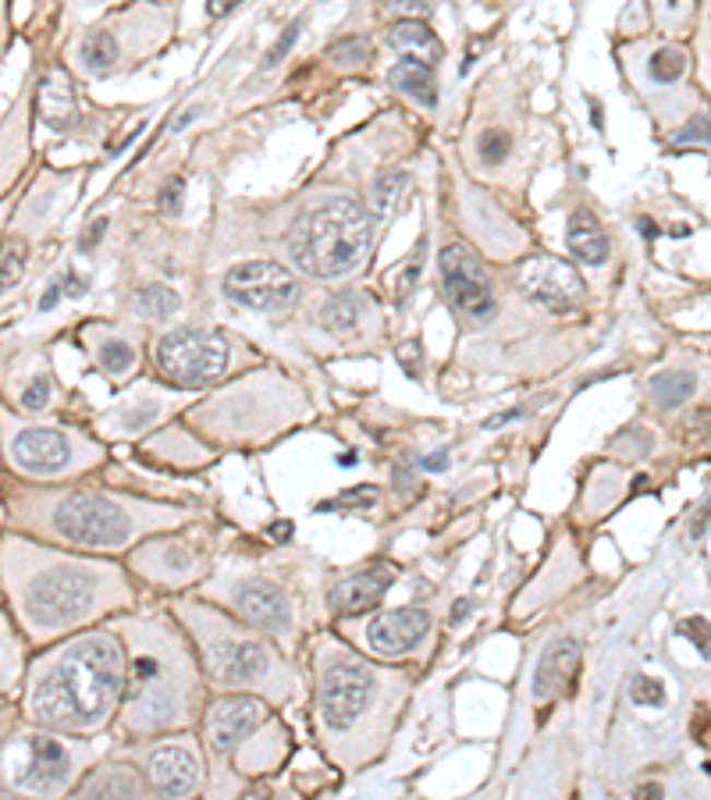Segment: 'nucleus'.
<instances>
[{"instance_id":"nucleus-2","label":"nucleus","mask_w":711,"mask_h":800,"mask_svg":"<svg viewBox=\"0 0 711 800\" xmlns=\"http://www.w3.org/2000/svg\"><path fill=\"white\" fill-rule=\"evenodd\" d=\"M370 242L374 225L364 206L356 200H331L299 220L288 250L313 278H345L367 260Z\"/></svg>"},{"instance_id":"nucleus-39","label":"nucleus","mask_w":711,"mask_h":800,"mask_svg":"<svg viewBox=\"0 0 711 800\" xmlns=\"http://www.w3.org/2000/svg\"><path fill=\"white\" fill-rule=\"evenodd\" d=\"M104 231H107V217H96V220H93V225H90L86 231H82V239H79V246H82V250H93V246H96V242H100V239H104Z\"/></svg>"},{"instance_id":"nucleus-10","label":"nucleus","mask_w":711,"mask_h":800,"mask_svg":"<svg viewBox=\"0 0 711 800\" xmlns=\"http://www.w3.org/2000/svg\"><path fill=\"white\" fill-rule=\"evenodd\" d=\"M68 768H72V757H68L58 740L29 737L15 757V783L25 786V790L50 793L68 779Z\"/></svg>"},{"instance_id":"nucleus-9","label":"nucleus","mask_w":711,"mask_h":800,"mask_svg":"<svg viewBox=\"0 0 711 800\" xmlns=\"http://www.w3.org/2000/svg\"><path fill=\"white\" fill-rule=\"evenodd\" d=\"M374 697V672L359 661H339L324 676L320 686V715H324L328 729H348L356 726L359 715L367 712Z\"/></svg>"},{"instance_id":"nucleus-5","label":"nucleus","mask_w":711,"mask_h":800,"mask_svg":"<svg viewBox=\"0 0 711 800\" xmlns=\"http://www.w3.org/2000/svg\"><path fill=\"white\" fill-rule=\"evenodd\" d=\"M441 288L449 302L466 317L470 324L491 321L495 313V288L481 256L463 242H452L441 250Z\"/></svg>"},{"instance_id":"nucleus-8","label":"nucleus","mask_w":711,"mask_h":800,"mask_svg":"<svg viewBox=\"0 0 711 800\" xmlns=\"http://www.w3.org/2000/svg\"><path fill=\"white\" fill-rule=\"evenodd\" d=\"M520 292L548 313H577L583 302V278L559 256H526L520 264Z\"/></svg>"},{"instance_id":"nucleus-30","label":"nucleus","mask_w":711,"mask_h":800,"mask_svg":"<svg viewBox=\"0 0 711 800\" xmlns=\"http://www.w3.org/2000/svg\"><path fill=\"white\" fill-rule=\"evenodd\" d=\"M367 39H356V36H348V39H339V44H331L328 47V58L339 64V68H353V64H364L367 61Z\"/></svg>"},{"instance_id":"nucleus-45","label":"nucleus","mask_w":711,"mask_h":800,"mask_svg":"<svg viewBox=\"0 0 711 800\" xmlns=\"http://www.w3.org/2000/svg\"><path fill=\"white\" fill-rule=\"evenodd\" d=\"M197 115H200L197 107H192V110H186V115L175 121V132H178V129H186V126H192V121H197Z\"/></svg>"},{"instance_id":"nucleus-36","label":"nucleus","mask_w":711,"mask_h":800,"mask_svg":"<svg viewBox=\"0 0 711 800\" xmlns=\"http://www.w3.org/2000/svg\"><path fill=\"white\" fill-rule=\"evenodd\" d=\"M299 33H303V22H292L288 29L282 33V39H277V44L271 47V53H268V68H274V64H282V61H285V53H288L292 44H296V39H299Z\"/></svg>"},{"instance_id":"nucleus-42","label":"nucleus","mask_w":711,"mask_h":800,"mask_svg":"<svg viewBox=\"0 0 711 800\" xmlns=\"http://www.w3.org/2000/svg\"><path fill=\"white\" fill-rule=\"evenodd\" d=\"M58 302H61V285H50L47 292H44V299H39V310L50 313L54 307H58Z\"/></svg>"},{"instance_id":"nucleus-19","label":"nucleus","mask_w":711,"mask_h":800,"mask_svg":"<svg viewBox=\"0 0 711 800\" xmlns=\"http://www.w3.org/2000/svg\"><path fill=\"white\" fill-rule=\"evenodd\" d=\"M577 655H580V647H577V641L573 637H562V641H555L552 647H548V655L541 658V666H537V686H534V694L545 701V697H552L555 691H559V686L569 680V672L577 669Z\"/></svg>"},{"instance_id":"nucleus-46","label":"nucleus","mask_w":711,"mask_h":800,"mask_svg":"<svg viewBox=\"0 0 711 800\" xmlns=\"http://www.w3.org/2000/svg\"><path fill=\"white\" fill-rule=\"evenodd\" d=\"M470 612V601L463 598V601H455V609H452V623H459V619H463Z\"/></svg>"},{"instance_id":"nucleus-29","label":"nucleus","mask_w":711,"mask_h":800,"mask_svg":"<svg viewBox=\"0 0 711 800\" xmlns=\"http://www.w3.org/2000/svg\"><path fill=\"white\" fill-rule=\"evenodd\" d=\"M402 189H406V175H402V171H384L378 182H374V206H378L381 214H388L395 206Z\"/></svg>"},{"instance_id":"nucleus-40","label":"nucleus","mask_w":711,"mask_h":800,"mask_svg":"<svg viewBox=\"0 0 711 800\" xmlns=\"http://www.w3.org/2000/svg\"><path fill=\"white\" fill-rule=\"evenodd\" d=\"M690 140H697V143H704V140H708V118H704V115H701V118H694V121H690V129L676 135V143H690Z\"/></svg>"},{"instance_id":"nucleus-51","label":"nucleus","mask_w":711,"mask_h":800,"mask_svg":"<svg viewBox=\"0 0 711 800\" xmlns=\"http://www.w3.org/2000/svg\"><path fill=\"white\" fill-rule=\"evenodd\" d=\"M679 4V0H668V8H676Z\"/></svg>"},{"instance_id":"nucleus-32","label":"nucleus","mask_w":711,"mask_h":800,"mask_svg":"<svg viewBox=\"0 0 711 800\" xmlns=\"http://www.w3.org/2000/svg\"><path fill=\"white\" fill-rule=\"evenodd\" d=\"M630 694L640 708H662L665 705V686L659 680H651V676H637L630 683Z\"/></svg>"},{"instance_id":"nucleus-41","label":"nucleus","mask_w":711,"mask_h":800,"mask_svg":"<svg viewBox=\"0 0 711 800\" xmlns=\"http://www.w3.org/2000/svg\"><path fill=\"white\" fill-rule=\"evenodd\" d=\"M61 296H72V299H82L86 296V282L79 278L75 271H68L64 278H61Z\"/></svg>"},{"instance_id":"nucleus-50","label":"nucleus","mask_w":711,"mask_h":800,"mask_svg":"<svg viewBox=\"0 0 711 800\" xmlns=\"http://www.w3.org/2000/svg\"><path fill=\"white\" fill-rule=\"evenodd\" d=\"M640 228H644V236H648V239H654V236H659V228H654V225H651V220H648V217H644V220H640Z\"/></svg>"},{"instance_id":"nucleus-34","label":"nucleus","mask_w":711,"mask_h":800,"mask_svg":"<svg viewBox=\"0 0 711 800\" xmlns=\"http://www.w3.org/2000/svg\"><path fill=\"white\" fill-rule=\"evenodd\" d=\"M50 403V381L44 374H36L29 384H25V392H22V406L25 409H44Z\"/></svg>"},{"instance_id":"nucleus-23","label":"nucleus","mask_w":711,"mask_h":800,"mask_svg":"<svg viewBox=\"0 0 711 800\" xmlns=\"http://www.w3.org/2000/svg\"><path fill=\"white\" fill-rule=\"evenodd\" d=\"M178 292H171L167 285H143L139 292L132 296V307L139 317H146V321H164V317L178 313Z\"/></svg>"},{"instance_id":"nucleus-16","label":"nucleus","mask_w":711,"mask_h":800,"mask_svg":"<svg viewBox=\"0 0 711 800\" xmlns=\"http://www.w3.org/2000/svg\"><path fill=\"white\" fill-rule=\"evenodd\" d=\"M239 612L249 619L253 626H263V630H285L292 623V612H288V601L285 595L277 590L274 584L268 581H246L239 587Z\"/></svg>"},{"instance_id":"nucleus-6","label":"nucleus","mask_w":711,"mask_h":800,"mask_svg":"<svg viewBox=\"0 0 711 800\" xmlns=\"http://www.w3.org/2000/svg\"><path fill=\"white\" fill-rule=\"evenodd\" d=\"M296 274L288 267L274 264V260H253V264H239L228 271L225 278V296L235 307L257 310V313H277L288 310L296 302Z\"/></svg>"},{"instance_id":"nucleus-47","label":"nucleus","mask_w":711,"mask_h":800,"mask_svg":"<svg viewBox=\"0 0 711 800\" xmlns=\"http://www.w3.org/2000/svg\"><path fill=\"white\" fill-rule=\"evenodd\" d=\"M637 793H640V797H662V786H659V783H648V786H640Z\"/></svg>"},{"instance_id":"nucleus-24","label":"nucleus","mask_w":711,"mask_h":800,"mask_svg":"<svg viewBox=\"0 0 711 800\" xmlns=\"http://www.w3.org/2000/svg\"><path fill=\"white\" fill-rule=\"evenodd\" d=\"M79 58H82V64H86L93 75L110 72V68L118 64V44H115V36L104 33V29L100 33H90L86 44H82V50H79Z\"/></svg>"},{"instance_id":"nucleus-1","label":"nucleus","mask_w":711,"mask_h":800,"mask_svg":"<svg viewBox=\"0 0 711 800\" xmlns=\"http://www.w3.org/2000/svg\"><path fill=\"white\" fill-rule=\"evenodd\" d=\"M121 647L107 633L82 637L39 676L33 715L58 729H86L100 723L121 691Z\"/></svg>"},{"instance_id":"nucleus-7","label":"nucleus","mask_w":711,"mask_h":800,"mask_svg":"<svg viewBox=\"0 0 711 800\" xmlns=\"http://www.w3.org/2000/svg\"><path fill=\"white\" fill-rule=\"evenodd\" d=\"M54 523H58V530L68 541L104 545V548L121 545L132 530L129 516L115 502L100 499V494H72V499H64Z\"/></svg>"},{"instance_id":"nucleus-12","label":"nucleus","mask_w":711,"mask_h":800,"mask_svg":"<svg viewBox=\"0 0 711 800\" xmlns=\"http://www.w3.org/2000/svg\"><path fill=\"white\" fill-rule=\"evenodd\" d=\"M430 630V616L424 609H395L370 623V647L381 655H402L416 647Z\"/></svg>"},{"instance_id":"nucleus-17","label":"nucleus","mask_w":711,"mask_h":800,"mask_svg":"<svg viewBox=\"0 0 711 800\" xmlns=\"http://www.w3.org/2000/svg\"><path fill=\"white\" fill-rule=\"evenodd\" d=\"M388 584H392V570H384V565L359 573V576H353V581L334 587L331 609L339 616H364L367 609H374V605L384 598Z\"/></svg>"},{"instance_id":"nucleus-48","label":"nucleus","mask_w":711,"mask_h":800,"mask_svg":"<svg viewBox=\"0 0 711 800\" xmlns=\"http://www.w3.org/2000/svg\"><path fill=\"white\" fill-rule=\"evenodd\" d=\"M516 417H520V409H512V413H501V417H495V420L487 423V427H501V423H509V420H516Z\"/></svg>"},{"instance_id":"nucleus-25","label":"nucleus","mask_w":711,"mask_h":800,"mask_svg":"<svg viewBox=\"0 0 711 800\" xmlns=\"http://www.w3.org/2000/svg\"><path fill=\"white\" fill-rule=\"evenodd\" d=\"M694 392H697V378L683 374V370H668V374L651 381V395L659 398V406H668V409L679 406V403H687Z\"/></svg>"},{"instance_id":"nucleus-20","label":"nucleus","mask_w":711,"mask_h":800,"mask_svg":"<svg viewBox=\"0 0 711 800\" xmlns=\"http://www.w3.org/2000/svg\"><path fill=\"white\" fill-rule=\"evenodd\" d=\"M388 44H392V50H399L402 58H413V61H424V64H435L441 58V39L416 19L399 22L395 29L388 33Z\"/></svg>"},{"instance_id":"nucleus-14","label":"nucleus","mask_w":711,"mask_h":800,"mask_svg":"<svg viewBox=\"0 0 711 800\" xmlns=\"http://www.w3.org/2000/svg\"><path fill=\"white\" fill-rule=\"evenodd\" d=\"M11 452H15L22 470H29V474H58L68 466V459H72V449H68L64 434L47 431V427H29V431H22L15 438V445H11Z\"/></svg>"},{"instance_id":"nucleus-49","label":"nucleus","mask_w":711,"mask_h":800,"mask_svg":"<svg viewBox=\"0 0 711 800\" xmlns=\"http://www.w3.org/2000/svg\"><path fill=\"white\" fill-rule=\"evenodd\" d=\"M288 534H292V527H288V523H274V527H271V537H282V541H285Z\"/></svg>"},{"instance_id":"nucleus-33","label":"nucleus","mask_w":711,"mask_h":800,"mask_svg":"<svg viewBox=\"0 0 711 800\" xmlns=\"http://www.w3.org/2000/svg\"><path fill=\"white\" fill-rule=\"evenodd\" d=\"M100 363L104 370H110V374H125L132 363H135V353L129 342H107V346L100 349Z\"/></svg>"},{"instance_id":"nucleus-18","label":"nucleus","mask_w":711,"mask_h":800,"mask_svg":"<svg viewBox=\"0 0 711 800\" xmlns=\"http://www.w3.org/2000/svg\"><path fill=\"white\" fill-rule=\"evenodd\" d=\"M566 246H569V253L580 256L583 264H591V267L605 264V256H608V236H605L602 220L591 211H573L569 228H566Z\"/></svg>"},{"instance_id":"nucleus-26","label":"nucleus","mask_w":711,"mask_h":800,"mask_svg":"<svg viewBox=\"0 0 711 800\" xmlns=\"http://www.w3.org/2000/svg\"><path fill=\"white\" fill-rule=\"evenodd\" d=\"M359 310H364V299L334 296L324 302V310H320V321H324L331 331H353L359 324Z\"/></svg>"},{"instance_id":"nucleus-4","label":"nucleus","mask_w":711,"mask_h":800,"mask_svg":"<svg viewBox=\"0 0 711 800\" xmlns=\"http://www.w3.org/2000/svg\"><path fill=\"white\" fill-rule=\"evenodd\" d=\"M96 598V581L82 570H54L29 587L25 595V609L29 619L44 630H61L79 623L82 616L93 609Z\"/></svg>"},{"instance_id":"nucleus-27","label":"nucleus","mask_w":711,"mask_h":800,"mask_svg":"<svg viewBox=\"0 0 711 800\" xmlns=\"http://www.w3.org/2000/svg\"><path fill=\"white\" fill-rule=\"evenodd\" d=\"M25 260H29V250H25L22 239H8L0 242V288H15L25 274Z\"/></svg>"},{"instance_id":"nucleus-43","label":"nucleus","mask_w":711,"mask_h":800,"mask_svg":"<svg viewBox=\"0 0 711 800\" xmlns=\"http://www.w3.org/2000/svg\"><path fill=\"white\" fill-rule=\"evenodd\" d=\"M420 466H424V470H445V466H449V455H445V452L424 455V459H420Z\"/></svg>"},{"instance_id":"nucleus-31","label":"nucleus","mask_w":711,"mask_h":800,"mask_svg":"<svg viewBox=\"0 0 711 800\" xmlns=\"http://www.w3.org/2000/svg\"><path fill=\"white\" fill-rule=\"evenodd\" d=\"M477 157L487 164V168H495V164H501L509 157V135L506 132H484L481 135V143H477Z\"/></svg>"},{"instance_id":"nucleus-3","label":"nucleus","mask_w":711,"mask_h":800,"mask_svg":"<svg viewBox=\"0 0 711 800\" xmlns=\"http://www.w3.org/2000/svg\"><path fill=\"white\" fill-rule=\"evenodd\" d=\"M157 370L167 384L178 389H203L228 370V342L217 331L182 327L157 342Z\"/></svg>"},{"instance_id":"nucleus-13","label":"nucleus","mask_w":711,"mask_h":800,"mask_svg":"<svg viewBox=\"0 0 711 800\" xmlns=\"http://www.w3.org/2000/svg\"><path fill=\"white\" fill-rule=\"evenodd\" d=\"M206 661H211L214 680L228 683V686L253 683L268 672V652H263L260 644H249V641H221L211 647Z\"/></svg>"},{"instance_id":"nucleus-38","label":"nucleus","mask_w":711,"mask_h":800,"mask_svg":"<svg viewBox=\"0 0 711 800\" xmlns=\"http://www.w3.org/2000/svg\"><path fill=\"white\" fill-rule=\"evenodd\" d=\"M178 200H182V178H175V182L161 192V200H157L161 214H178Z\"/></svg>"},{"instance_id":"nucleus-21","label":"nucleus","mask_w":711,"mask_h":800,"mask_svg":"<svg viewBox=\"0 0 711 800\" xmlns=\"http://www.w3.org/2000/svg\"><path fill=\"white\" fill-rule=\"evenodd\" d=\"M388 82L399 89L413 96L416 104L424 107H435L438 104V89H435V72H430V64L424 61H413V58H402L392 72H388Z\"/></svg>"},{"instance_id":"nucleus-44","label":"nucleus","mask_w":711,"mask_h":800,"mask_svg":"<svg viewBox=\"0 0 711 800\" xmlns=\"http://www.w3.org/2000/svg\"><path fill=\"white\" fill-rule=\"evenodd\" d=\"M235 8V0H211V15H228Z\"/></svg>"},{"instance_id":"nucleus-15","label":"nucleus","mask_w":711,"mask_h":800,"mask_svg":"<svg viewBox=\"0 0 711 800\" xmlns=\"http://www.w3.org/2000/svg\"><path fill=\"white\" fill-rule=\"evenodd\" d=\"M150 783L157 793L167 797H186L197 790L200 783V762L192 751L182 748H161L150 754Z\"/></svg>"},{"instance_id":"nucleus-37","label":"nucleus","mask_w":711,"mask_h":800,"mask_svg":"<svg viewBox=\"0 0 711 800\" xmlns=\"http://www.w3.org/2000/svg\"><path fill=\"white\" fill-rule=\"evenodd\" d=\"M708 623L704 619H687V623L679 626V633H687V637L697 644V652H701V658H708Z\"/></svg>"},{"instance_id":"nucleus-22","label":"nucleus","mask_w":711,"mask_h":800,"mask_svg":"<svg viewBox=\"0 0 711 800\" xmlns=\"http://www.w3.org/2000/svg\"><path fill=\"white\" fill-rule=\"evenodd\" d=\"M135 793H139V779L121 765L93 772V776L79 786V797H135Z\"/></svg>"},{"instance_id":"nucleus-11","label":"nucleus","mask_w":711,"mask_h":800,"mask_svg":"<svg viewBox=\"0 0 711 800\" xmlns=\"http://www.w3.org/2000/svg\"><path fill=\"white\" fill-rule=\"evenodd\" d=\"M263 723V705L257 697H225L206 715V740L214 751H232L242 737H249Z\"/></svg>"},{"instance_id":"nucleus-35","label":"nucleus","mask_w":711,"mask_h":800,"mask_svg":"<svg viewBox=\"0 0 711 800\" xmlns=\"http://www.w3.org/2000/svg\"><path fill=\"white\" fill-rule=\"evenodd\" d=\"M388 11H395V15H406V19H424L435 11V0H384Z\"/></svg>"},{"instance_id":"nucleus-28","label":"nucleus","mask_w":711,"mask_h":800,"mask_svg":"<svg viewBox=\"0 0 711 800\" xmlns=\"http://www.w3.org/2000/svg\"><path fill=\"white\" fill-rule=\"evenodd\" d=\"M648 72L654 82H662V86H673V82L683 79V72H687V58H683V50H659L654 58L648 61Z\"/></svg>"}]
</instances>
